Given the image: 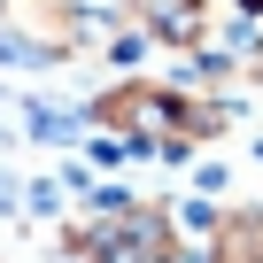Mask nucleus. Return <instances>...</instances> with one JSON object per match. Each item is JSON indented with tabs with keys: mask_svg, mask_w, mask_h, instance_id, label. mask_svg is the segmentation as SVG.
I'll list each match as a JSON object with an SVG mask.
<instances>
[{
	"mask_svg": "<svg viewBox=\"0 0 263 263\" xmlns=\"http://www.w3.org/2000/svg\"><path fill=\"white\" fill-rule=\"evenodd\" d=\"M31 132H39V140H70V132H78V116H54L47 101H31Z\"/></svg>",
	"mask_w": 263,
	"mask_h": 263,
	"instance_id": "39448f33",
	"label": "nucleus"
},
{
	"mask_svg": "<svg viewBox=\"0 0 263 263\" xmlns=\"http://www.w3.org/2000/svg\"><path fill=\"white\" fill-rule=\"evenodd\" d=\"M62 255L70 263H171L178 255V224H171L163 201L101 194L78 224H62Z\"/></svg>",
	"mask_w": 263,
	"mask_h": 263,
	"instance_id": "f03ea898",
	"label": "nucleus"
},
{
	"mask_svg": "<svg viewBox=\"0 0 263 263\" xmlns=\"http://www.w3.org/2000/svg\"><path fill=\"white\" fill-rule=\"evenodd\" d=\"M209 263H263V209H224L209 232Z\"/></svg>",
	"mask_w": 263,
	"mask_h": 263,
	"instance_id": "20e7f679",
	"label": "nucleus"
},
{
	"mask_svg": "<svg viewBox=\"0 0 263 263\" xmlns=\"http://www.w3.org/2000/svg\"><path fill=\"white\" fill-rule=\"evenodd\" d=\"M248 70H255V85H263V47H255V54H248Z\"/></svg>",
	"mask_w": 263,
	"mask_h": 263,
	"instance_id": "423d86ee",
	"label": "nucleus"
},
{
	"mask_svg": "<svg viewBox=\"0 0 263 263\" xmlns=\"http://www.w3.org/2000/svg\"><path fill=\"white\" fill-rule=\"evenodd\" d=\"M116 8L140 24L147 39L178 47V54H201V47H217V8H209V0H116Z\"/></svg>",
	"mask_w": 263,
	"mask_h": 263,
	"instance_id": "7ed1b4c3",
	"label": "nucleus"
},
{
	"mask_svg": "<svg viewBox=\"0 0 263 263\" xmlns=\"http://www.w3.org/2000/svg\"><path fill=\"white\" fill-rule=\"evenodd\" d=\"M93 132H108V140H124L132 155H194L209 140H224L232 132V101L217 93H194V85H155V78H108L85 108Z\"/></svg>",
	"mask_w": 263,
	"mask_h": 263,
	"instance_id": "f257e3e1",
	"label": "nucleus"
}]
</instances>
